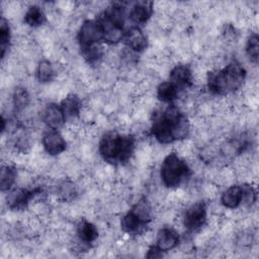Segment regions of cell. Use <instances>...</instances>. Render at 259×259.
I'll return each mask as SVG.
<instances>
[{
    "label": "cell",
    "mask_w": 259,
    "mask_h": 259,
    "mask_svg": "<svg viewBox=\"0 0 259 259\" xmlns=\"http://www.w3.org/2000/svg\"><path fill=\"white\" fill-rule=\"evenodd\" d=\"M190 131L186 115L175 105H169L164 111L153 116L152 135L161 144H169L185 139Z\"/></svg>",
    "instance_id": "1"
},
{
    "label": "cell",
    "mask_w": 259,
    "mask_h": 259,
    "mask_svg": "<svg viewBox=\"0 0 259 259\" xmlns=\"http://www.w3.org/2000/svg\"><path fill=\"white\" fill-rule=\"evenodd\" d=\"M246 78L244 67L236 60L225 68L207 75V87L214 94H227L239 89Z\"/></svg>",
    "instance_id": "2"
},
{
    "label": "cell",
    "mask_w": 259,
    "mask_h": 259,
    "mask_svg": "<svg viewBox=\"0 0 259 259\" xmlns=\"http://www.w3.org/2000/svg\"><path fill=\"white\" fill-rule=\"evenodd\" d=\"M135 149V139L132 136H120L115 132H108L99 142V153L110 163L126 162Z\"/></svg>",
    "instance_id": "3"
},
{
    "label": "cell",
    "mask_w": 259,
    "mask_h": 259,
    "mask_svg": "<svg viewBox=\"0 0 259 259\" xmlns=\"http://www.w3.org/2000/svg\"><path fill=\"white\" fill-rule=\"evenodd\" d=\"M190 169L186 162L178 154L171 153L167 155L161 166V178L165 186L177 187L189 176Z\"/></svg>",
    "instance_id": "4"
},
{
    "label": "cell",
    "mask_w": 259,
    "mask_h": 259,
    "mask_svg": "<svg viewBox=\"0 0 259 259\" xmlns=\"http://www.w3.org/2000/svg\"><path fill=\"white\" fill-rule=\"evenodd\" d=\"M81 50L87 49L93 45L100 44L103 39V32L97 20H85L77 35Z\"/></svg>",
    "instance_id": "5"
},
{
    "label": "cell",
    "mask_w": 259,
    "mask_h": 259,
    "mask_svg": "<svg viewBox=\"0 0 259 259\" xmlns=\"http://www.w3.org/2000/svg\"><path fill=\"white\" fill-rule=\"evenodd\" d=\"M206 220V205L198 201L190 205L183 217V225L189 231H196L201 228Z\"/></svg>",
    "instance_id": "6"
},
{
    "label": "cell",
    "mask_w": 259,
    "mask_h": 259,
    "mask_svg": "<svg viewBox=\"0 0 259 259\" xmlns=\"http://www.w3.org/2000/svg\"><path fill=\"white\" fill-rule=\"evenodd\" d=\"M41 143L46 152L52 156L60 155L66 149V141L57 130L51 128L45 132Z\"/></svg>",
    "instance_id": "7"
},
{
    "label": "cell",
    "mask_w": 259,
    "mask_h": 259,
    "mask_svg": "<svg viewBox=\"0 0 259 259\" xmlns=\"http://www.w3.org/2000/svg\"><path fill=\"white\" fill-rule=\"evenodd\" d=\"M40 189L28 190L24 187H16L12 189L7 195V205L11 209H20L26 206L29 200L34 196V194H38Z\"/></svg>",
    "instance_id": "8"
},
{
    "label": "cell",
    "mask_w": 259,
    "mask_h": 259,
    "mask_svg": "<svg viewBox=\"0 0 259 259\" xmlns=\"http://www.w3.org/2000/svg\"><path fill=\"white\" fill-rule=\"evenodd\" d=\"M170 82L178 89H184L192 84V71L187 65H176L170 72Z\"/></svg>",
    "instance_id": "9"
},
{
    "label": "cell",
    "mask_w": 259,
    "mask_h": 259,
    "mask_svg": "<svg viewBox=\"0 0 259 259\" xmlns=\"http://www.w3.org/2000/svg\"><path fill=\"white\" fill-rule=\"evenodd\" d=\"M42 120L51 128L57 130L64 124L66 117L60 105L56 103H50L44 109Z\"/></svg>",
    "instance_id": "10"
},
{
    "label": "cell",
    "mask_w": 259,
    "mask_h": 259,
    "mask_svg": "<svg viewBox=\"0 0 259 259\" xmlns=\"http://www.w3.org/2000/svg\"><path fill=\"white\" fill-rule=\"evenodd\" d=\"M157 247L162 252H167L174 249L179 243L178 233L172 228H163L157 235Z\"/></svg>",
    "instance_id": "11"
},
{
    "label": "cell",
    "mask_w": 259,
    "mask_h": 259,
    "mask_svg": "<svg viewBox=\"0 0 259 259\" xmlns=\"http://www.w3.org/2000/svg\"><path fill=\"white\" fill-rule=\"evenodd\" d=\"M124 39L127 48L133 50L134 52H142L148 46V39L146 34L142 31L140 27L137 26L131 27L125 32Z\"/></svg>",
    "instance_id": "12"
},
{
    "label": "cell",
    "mask_w": 259,
    "mask_h": 259,
    "mask_svg": "<svg viewBox=\"0 0 259 259\" xmlns=\"http://www.w3.org/2000/svg\"><path fill=\"white\" fill-rule=\"evenodd\" d=\"M147 224L148 223L143 219H141L132 208L126 214L122 217L120 222L121 229L124 232L128 234H135V235L142 233L145 227L147 226Z\"/></svg>",
    "instance_id": "13"
},
{
    "label": "cell",
    "mask_w": 259,
    "mask_h": 259,
    "mask_svg": "<svg viewBox=\"0 0 259 259\" xmlns=\"http://www.w3.org/2000/svg\"><path fill=\"white\" fill-rule=\"evenodd\" d=\"M153 12V3L141 1L137 2L130 11V18L135 23H145L151 17Z\"/></svg>",
    "instance_id": "14"
},
{
    "label": "cell",
    "mask_w": 259,
    "mask_h": 259,
    "mask_svg": "<svg viewBox=\"0 0 259 259\" xmlns=\"http://www.w3.org/2000/svg\"><path fill=\"white\" fill-rule=\"evenodd\" d=\"M222 203L228 208H236L243 201V186L232 185L222 194Z\"/></svg>",
    "instance_id": "15"
},
{
    "label": "cell",
    "mask_w": 259,
    "mask_h": 259,
    "mask_svg": "<svg viewBox=\"0 0 259 259\" xmlns=\"http://www.w3.org/2000/svg\"><path fill=\"white\" fill-rule=\"evenodd\" d=\"M81 100L75 94L67 95L61 102V108L66 118H74L81 112Z\"/></svg>",
    "instance_id": "16"
},
{
    "label": "cell",
    "mask_w": 259,
    "mask_h": 259,
    "mask_svg": "<svg viewBox=\"0 0 259 259\" xmlns=\"http://www.w3.org/2000/svg\"><path fill=\"white\" fill-rule=\"evenodd\" d=\"M79 239L84 243H92L98 237V230L94 224L87 220H81L77 226Z\"/></svg>",
    "instance_id": "17"
},
{
    "label": "cell",
    "mask_w": 259,
    "mask_h": 259,
    "mask_svg": "<svg viewBox=\"0 0 259 259\" xmlns=\"http://www.w3.org/2000/svg\"><path fill=\"white\" fill-rule=\"evenodd\" d=\"M46 21V15L39 6H30L24 14V22L31 27H38Z\"/></svg>",
    "instance_id": "18"
},
{
    "label": "cell",
    "mask_w": 259,
    "mask_h": 259,
    "mask_svg": "<svg viewBox=\"0 0 259 259\" xmlns=\"http://www.w3.org/2000/svg\"><path fill=\"white\" fill-rule=\"evenodd\" d=\"M177 95H178V88L174 84H172L170 81L162 82L157 88V96L163 102L170 103L176 99Z\"/></svg>",
    "instance_id": "19"
},
{
    "label": "cell",
    "mask_w": 259,
    "mask_h": 259,
    "mask_svg": "<svg viewBox=\"0 0 259 259\" xmlns=\"http://www.w3.org/2000/svg\"><path fill=\"white\" fill-rule=\"evenodd\" d=\"M55 70L52 63L48 60H42L38 63L36 68V78L40 83H48L53 80Z\"/></svg>",
    "instance_id": "20"
},
{
    "label": "cell",
    "mask_w": 259,
    "mask_h": 259,
    "mask_svg": "<svg viewBox=\"0 0 259 259\" xmlns=\"http://www.w3.org/2000/svg\"><path fill=\"white\" fill-rule=\"evenodd\" d=\"M16 170L11 166H3L0 172V186L2 191L9 190L16 180Z\"/></svg>",
    "instance_id": "21"
},
{
    "label": "cell",
    "mask_w": 259,
    "mask_h": 259,
    "mask_svg": "<svg viewBox=\"0 0 259 259\" xmlns=\"http://www.w3.org/2000/svg\"><path fill=\"white\" fill-rule=\"evenodd\" d=\"M12 103L17 111L23 110L29 103V94L24 87H16L12 94Z\"/></svg>",
    "instance_id": "22"
},
{
    "label": "cell",
    "mask_w": 259,
    "mask_h": 259,
    "mask_svg": "<svg viewBox=\"0 0 259 259\" xmlns=\"http://www.w3.org/2000/svg\"><path fill=\"white\" fill-rule=\"evenodd\" d=\"M246 54L251 60V62L258 63V54H259V39L257 33H253L247 40L246 44Z\"/></svg>",
    "instance_id": "23"
},
{
    "label": "cell",
    "mask_w": 259,
    "mask_h": 259,
    "mask_svg": "<svg viewBox=\"0 0 259 259\" xmlns=\"http://www.w3.org/2000/svg\"><path fill=\"white\" fill-rule=\"evenodd\" d=\"M10 41V28L7 20L3 17L1 19L0 25V45H1V57L4 58V55L8 49Z\"/></svg>",
    "instance_id": "24"
},
{
    "label": "cell",
    "mask_w": 259,
    "mask_h": 259,
    "mask_svg": "<svg viewBox=\"0 0 259 259\" xmlns=\"http://www.w3.org/2000/svg\"><path fill=\"white\" fill-rule=\"evenodd\" d=\"M59 194L61 197H63L66 200L72 199L76 194V189L74 184L70 181L62 182L59 187Z\"/></svg>",
    "instance_id": "25"
},
{
    "label": "cell",
    "mask_w": 259,
    "mask_h": 259,
    "mask_svg": "<svg viewBox=\"0 0 259 259\" xmlns=\"http://www.w3.org/2000/svg\"><path fill=\"white\" fill-rule=\"evenodd\" d=\"M163 256V252L157 247V246H152L148 250V253L146 254L147 258H160Z\"/></svg>",
    "instance_id": "26"
}]
</instances>
